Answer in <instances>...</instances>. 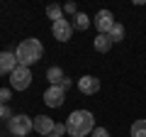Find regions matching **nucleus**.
Instances as JSON below:
<instances>
[{
	"label": "nucleus",
	"instance_id": "obj_1",
	"mask_svg": "<svg viewBox=\"0 0 146 137\" xmlns=\"http://www.w3.org/2000/svg\"><path fill=\"white\" fill-rule=\"evenodd\" d=\"M68 137H85L95 130V118L90 110H73L66 120Z\"/></svg>",
	"mask_w": 146,
	"mask_h": 137
},
{
	"label": "nucleus",
	"instance_id": "obj_2",
	"mask_svg": "<svg viewBox=\"0 0 146 137\" xmlns=\"http://www.w3.org/2000/svg\"><path fill=\"white\" fill-rule=\"evenodd\" d=\"M15 56H17V61H20V66H32V64H36L44 56V47H42V42L34 39V37L22 39V42L17 44V49H15Z\"/></svg>",
	"mask_w": 146,
	"mask_h": 137
},
{
	"label": "nucleus",
	"instance_id": "obj_3",
	"mask_svg": "<svg viewBox=\"0 0 146 137\" xmlns=\"http://www.w3.org/2000/svg\"><path fill=\"white\" fill-rule=\"evenodd\" d=\"M7 130H10V135L15 137H27L32 130H34V118L29 115H12L10 120H7Z\"/></svg>",
	"mask_w": 146,
	"mask_h": 137
},
{
	"label": "nucleus",
	"instance_id": "obj_4",
	"mask_svg": "<svg viewBox=\"0 0 146 137\" xmlns=\"http://www.w3.org/2000/svg\"><path fill=\"white\" fill-rule=\"evenodd\" d=\"M32 79H34V76H32L29 66H17L10 74V88L12 91H25V88L32 86Z\"/></svg>",
	"mask_w": 146,
	"mask_h": 137
},
{
	"label": "nucleus",
	"instance_id": "obj_5",
	"mask_svg": "<svg viewBox=\"0 0 146 137\" xmlns=\"http://www.w3.org/2000/svg\"><path fill=\"white\" fill-rule=\"evenodd\" d=\"M63 100H66V91H63L61 86H49V88L44 91V103H46L49 108H61Z\"/></svg>",
	"mask_w": 146,
	"mask_h": 137
},
{
	"label": "nucleus",
	"instance_id": "obj_6",
	"mask_svg": "<svg viewBox=\"0 0 146 137\" xmlns=\"http://www.w3.org/2000/svg\"><path fill=\"white\" fill-rule=\"evenodd\" d=\"M93 25L98 27V34H107V32L115 27V15L110 10H100L98 15L93 17Z\"/></svg>",
	"mask_w": 146,
	"mask_h": 137
},
{
	"label": "nucleus",
	"instance_id": "obj_7",
	"mask_svg": "<svg viewBox=\"0 0 146 137\" xmlns=\"http://www.w3.org/2000/svg\"><path fill=\"white\" fill-rule=\"evenodd\" d=\"M51 34H54V39H58V42H68L71 34H73V22H68V20L54 22L51 25Z\"/></svg>",
	"mask_w": 146,
	"mask_h": 137
},
{
	"label": "nucleus",
	"instance_id": "obj_8",
	"mask_svg": "<svg viewBox=\"0 0 146 137\" xmlns=\"http://www.w3.org/2000/svg\"><path fill=\"white\" fill-rule=\"evenodd\" d=\"M20 66V61H17L15 52H0V76H10L15 68Z\"/></svg>",
	"mask_w": 146,
	"mask_h": 137
},
{
	"label": "nucleus",
	"instance_id": "obj_9",
	"mask_svg": "<svg viewBox=\"0 0 146 137\" xmlns=\"http://www.w3.org/2000/svg\"><path fill=\"white\" fill-rule=\"evenodd\" d=\"M76 86H78V91L83 95H95L100 91V81L95 79V76H83V79L76 81Z\"/></svg>",
	"mask_w": 146,
	"mask_h": 137
},
{
	"label": "nucleus",
	"instance_id": "obj_10",
	"mask_svg": "<svg viewBox=\"0 0 146 137\" xmlns=\"http://www.w3.org/2000/svg\"><path fill=\"white\" fill-rule=\"evenodd\" d=\"M54 127H56V122H54L49 115H36L34 118V132H39L42 137H49L54 132Z\"/></svg>",
	"mask_w": 146,
	"mask_h": 137
},
{
	"label": "nucleus",
	"instance_id": "obj_11",
	"mask_svg": "<svg viewBox=\"0 0 146 137\" xmlns=\"http://www.w3.org/2000/svg\"><path fill=\"white\" fill-rule=\"evenodd\" d=\"M93 47H95V52H100V54L110 52V49H112V39H110V34H98L95 42H93Z\"/></svg>",
	"mask_w": 146,
	"mask_h": 137
},
{
	"label": "nucleus",
	"instance_id": "obj_12",
	"mask_svg": "<svg viewBox=\"0 0 146 137\" xmlns=\"http://www.w3.org/2000/svg\"><path fill=\"white\" fill-rule=\"evenodd\" d=\"M46 79H49V83H51V86H61V81L66 79V74H63V68L51 66V68L46 71Z\"/></svg>",
	"mask_w": 146,
	"mask_h": 137
},
{
	"label": "nucleus",
	"instance_id": "obj_13",
	"mask_svg": "<svg viewBox=\"0 0 146 137\" xmlns=\"http://www.w3.org/2000/svg\"><path fill=\"white\" fill-rule=\"evenodd\" d=\"M90 25H93V20H90V17L85 15V12H78V15L73 17V30H80V32H85Z\"/></svg>",
	"mask_w": 146,
	"mask_h": 137
},
{
	"label": "nucleus",
	"instance_id": "obj_14",
	"mask_svg": "<svg viewBox=\"0 0 146 137\" xmlns=\"http://www.w3.org/2000/svg\"><path fill=\"white\" fill-rule=\"evenodd\" d=\"M129 137H146V118H139V120L131 122V135Z\"/></svg>",
	"mask_w": 146,
	"mask_h": 137
},
{
	"label": "nucleus",
	"instance_id": "obj_15",
	"mask_svg": "<svg viewBox=\"0 0 146 137\" xmlns=\"http://www.w3.org/2000/svg\"><path fill=\"white\" fill-rule=\"evenodd\" d=\"M107 34H110V39H112V44L122 42V39H124V25H122V22H115V27H112Z\"/></svg>",
	"mask_w": 146,
	"mask_h": 137
},
{
	"label": "nucleus",
	"instance_id": "obj_16",
	"mask_svg": "<svg viewBox=\"0 0 146 137\" xmlns=\"http://www.w3.org/2000/svg\"><path fill=\"white\" fill-rule=\"evenodd\" d=\"M46 17H49V20H54V22L63 20V7L61 5H49L46 7Z\"/></svg>",
	"mask_w": 146,
	"mask_h": 137
},
{
	"label": "nucleus",
	"instance_id": "obj_17",
	"mask_svg": "<svg viewBox=\"0 0 146 137\" xmlns=\"http://www.w3.org/2000/svg\"><path fill=\"white\" fill-rule=\"evenodd\" d=\"M12 98V88H0V103H5L7 105V100Z\"/></svg>",
	"mask_w": 146,
	"mask_h": 137
},
{
	"label": "nucleus",
	"instance_id": "obj_18",
	"mask_svg": "<svg viewBox=\"0 0 146 137\" xmlns=\"http://www.w3.org/2000/svg\"><path fill=\"white\" fill-rule=\"evenodd\" d=\"M63 12H68V15H78V7H76V3H66V5H63Z\"/></svg>",
	"mask_w": 146,
	"mask_h": 137
},
{
	"label": "nucleus",
	"instance_id": "obj_19",
	"mask_svg": "<svg viewBox=\"0 0 146 137\" xmlns=\"http://www.w3.org/2000/svg\"><path fill=\"white\" fill-rule=\"evenodd\" d=\"M0 118H7V120L12 118V110H10V105H5V103H0Z\"/></svg>",
	"mask_w": 146,
	"mask_h": 137
},
{
	"label": "nucleus",
	"instance_id": "obj_20",
	"mask_svg": "<svg viewBox=\"0 0 146 137\" xmlns=\"http://www.w3.org/2000/svg\"><path fill=\"white\" fill-rule=\"evenodd\" d=\"M54 132H56V135H68V130H66V122H56V127H54Z\"/></svg>",
	"mask_w": 146,
	"mask_h": 137
},
{
	"label": "nucleus",
	"instance_id": "obj_21",
	"mask_svg": "<svg viewBox=\"0 0 146 137\" xmlns=\"http://www.w3.org/2000/svg\"><path fill=\"white\" fill-rule=\"evenodd\" d=\"M93 137H110V132L105 130V127H95V130H93Z\"/></svg>",
	"mask_w": 146,
	"mask_h": 137
},
{
	"label": "nucleus",
	"instance_id": "obj_22",
	"mask_svg": "<svg viewBox=\"0 0 146 137\" xmlns=\"http://www.w3.org/2000/svg\"><path fill=\"white\" fill-rule=\"evenodd\" d=\"M71 86H73V81H71V79H68V76H66V79L61 81V88H63V91H68V88H71Z\"/></svg>",
	"mask_w": 146,
	"mask_h": 137
},
{
	"label": "nucleus",
	"instance_id": "obj_23",
	"mask_svg": "<svg viewBox=\"0 0 146 137\" xmlns=\"http://www.w3.org/2000/svg\"><path fill=\"white\" fill-rule=\"evenodd\" d=\"M49 137H61V135H56V132H51V135H49Z\"/></svg>",
	"mask_w": 146,
	"mask_h": 137
}]
</instances>
